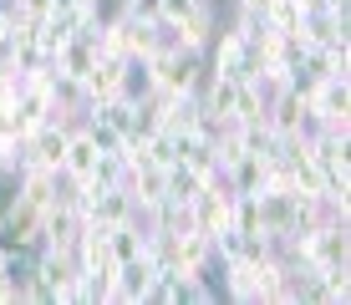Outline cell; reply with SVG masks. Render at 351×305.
I'll use <instances>...</instances> for the list:
<instances>
[{
  "mask_svg": "<svg viewBox=\"0 0 351 305\" xmlns=\"http://www.w3.org/2000/svg\"><path fill=\"white\" fill-rule=\"evenodd\" d=\"M82 209H77V199H71L66 188H56V199L41 209V244L36 249H77V239H82Z\"/></svg>",
  "mask_w": 351,
  "mask_h": 305,
  "instance_id": "cell-1",
  "label": "cell"
},
{
  "mask_svg": "<svg viewBox=\"0 0 351 305\" xmlns=\"http://www.w3.org/2000/svg\"><path fill=\"white\" fill-rule=\"evenodd\" d=\"M36 275L51 285L62 305H82V260L77 249H36Z\"/></svg>",
  "mask_w": 351,
  "mask_h": 305,
  "instance_id": "cell-2",
  "label": "cell"
},
{
  "mask_svg": "<svg viewBox=\"0 0 351 305\" xmlns=\"http://www.w3.org/2000/svg\"><path fill=\"white\" fill-rule=\"evenodd\" d=\"M204 61H209V71H224V77H234V82H255V71H260V61H255V51H250V41H245L234 26H229V31H214V41H209V51H204Z\"/></svg>",
  "mask_w": 351,
  "mask_h": 305,
  "instance_id": "cell-3",
  "label": "cell"
},
{
  "mask_svg": "<svg viewBox=\"0 0 351 305\" xmlns=\"http://www.w3.org/2000/svg\"><path fill=\"white\" fill-rule=\"evenodd\" d=\"M41 244V204L10 193V204L0 209V249H36Z\"/></svg>",
  "mask_w": 351,
  "mask_h": 305,
  "instance_id": "cell-4",
  "label": "cell"
},
{
  "mask_svg": "<svg viewBox=\"0 0 351 305\" xmlns=\"http://www.w3.org/2000/svg\"><path fill=\"white\" fill-rule=\"evenodd\" d=\"M123 188L132 193L138 214H148V209H158V204L168 199V168H158L153 158H148V163H132L128 178H123Z\"/></svg>",
  "mask_w": 351,
  "mask_h": 305,
  "instance_id": "cell-5",
  "label": "cell"
},
{
  "mask_svg": "<svg viewBox=\"0 0 351 305\" xmlns=\"http://www.w3.org/2000/svg\"><path fill=\"white\" fill-rule=\"evenodd\" d=\"M265 122H270L280 138H306L311 132V112H306V97L295 87H285L280 97H270V107H265Z\"/></svg>",
  "mask_w": 351,
  "mask_h": 305,
  "instance_id": "cell-6",
  "label": "cell"
},
{
  "mask_svg": "<svg viewBox=\"0 0 351 305\" xmlns=\"http://www.w3.org/2000/svg\"><path fill=\"white\" fill-rule=\"evenodd\" d=\"M123 92V56H97V66L82 77V102L97 107V102H107V97H117Z\"/></svg>",
  "mask_w": 351,
  "mask_h": 305,
  "instance_id": "cell-7",
  "label": "cell"
},
{
  "mask_svg": "<svg viewBox=\"0 0 351 305\" xmlns=\"http://www.w3.org/2000/svg\"><path fill=\"white\" fill-rule=\"evenodd\" d=\"M214 31H219V16H214V0H199V10H189V16L173 26V36H178V46H184V51H209Z\"/></svg>",
  "mask_w": 351,
  "mask_h": 305,
  "instance_id": "cell-8",
  "label": "cell"
},
{
  "mask_svg": "<svg viewBox=\"0 0 351 305\" xmlns=\"http://www.w3.org/2000/svg\"><path fill=\"white\" fill-rule=\"evenodd\" d=\"M92 163H97V143L87 138V127H71V138H66V158H62V178H87L92 173Z\"/></svg>",
  "mask_w": 351,
  "mask_h": 305,
  "instance_id": "cell-9",
  "label": "cell"
},
{
  "mask_svg": "<svg viewBox=\"0 0 351 305\" xmlns=\"http://www.w3.org/2000/svg\"><path fill=\"white\" fill-rule=\"evenodd\" d=\"M265 168H270L265 158H255V153H239L234 163L224 168V183H229L234 193H260V188H265Z\"/></svg>",
  "mask_w": 351,
  "mask_h": 305,
  "instance_id": "cell-10",
  "label": "cell"
},
{
  "mask_svg": "<svg viewBox=\"0 0 351 305\" xmlns=\"http://www.w3.org/2000/svg\"><path fill=\"white\" fill-rule=\"evenodd\" d=\"M16 193H21V199H31V204H41V209H46V204L56 199V173H51V168H41V163H31L26 173L16 178Z\"/></svg>",
  "mask_w": 351,
  "mask_h": 305,
  "instance_id": "cell-11",
  "label": "cell"
},
{
  "mask_svg": "<svg viewBox=\"0 0 351 305\" xmlns=\"http://www.w3.org/2000/svg\"><path fill=\"white\" fill-rule=\"evenodd\" d=\"M123 97H132V102L153 97V61L148 56H123Z\"/></svg>",
  "mask_w": 351,
  "mask_h": 305,
  "instance_id": "cell-12",
  "label": "cell"
},
{
  "mask_svg": "<svg viewBox=\"0 0 351 305\" xmlns=\"http://www.w3.org/2000/svg\"><path fill=\"white\" fill-rule=\"evenodd\" d=\"M31 168V153H26V138H16V132L0 127V173L5 178H21Z\"/></svg>",
  "mask_w": 351,
  "mask_h": 305,
  "instance_id": "cell-13",
  "label": "cell"
},
{
  "mask_svg": "<svg viewBox=\"0 0 351 305\" xmlns=\"http://www.w3.org/2000/svg\"><path fill=\"white\" fill-rule=\"evenodd\" d=\"M143 153H148L158 168H173V163H184V148H178V138H173V132H163V127L143 138Z\"/></svg>",
  "mask_w": 351,
  "mask_h": 305,
  "instance_id": "cell-14",
  "label": "cell"
},
{
  "mask_svg": "<svg viewBox=\"0 0 351 305\" xmlns=\"http://www.w3.org/2000/svg\"><path fill=\"white\" fill-rule=\"evenodd\" d=\"M199 193H204V178L193 173L189 163H173V168H168V199H178V204H193Z\"/></svg>",
  "mask_w": 351,
  "mask_h": 305,
  "instance_id": "cell-15",
  "label": "cell"
},
{
  "mask_svg": "<svg viewBox=\"0 0 351 305\" xmlns=\"http://www.w3.org/2000/svg\"><path fill=\"white\" fill-rule=\"evenodd\" d=\"M234 122L245 127V122H265V97L255 82H239V92H234Z\"/></svg>",
  "mask_w": 351,
  "mask_h": 305,
  "instance_id": "cell-16",
  "label": "cell"
},
{
  "mask_svg": "<svg viewBox=\"0 0 351 305\" xmlns=\"http://www.w3.org/2000/svg\"><path fill=\"white\" fill-rule=\"evenodd\" d=\"M82 127H87V138L97 143V153H123V132L112 127V122H102V117H82Z\"/></svg>",
  "mask_w": 351,
  "mask_h": 305,
  "instance_id": "cell-17",
  "label": "cell"
},
{
  "mask_svg": "<svg viewBox=\"0 0 351 305\" xmlns=\"http://www.w3.org/2000/svg\"><path fill=\"white\" fill-rule=\"evenodd\" d=\"M128 16H158V0H123Z\"/></svg>",
  "mask_w": 351,
  "mask_h": 305,
  "instance_id": "cell-18",
  "label": "cell"
},
{
  "mask_svg": "<svg viewBox=\"0 0 351 305\" xmlns=\"http://www.w3.org/2000/svg\"><path fill=\"white\" fill-rule=\"evenodd\" d=\"M245 16H255V21H265V10H270V0H234Z\"/></svg>",
  "mask_w": 351,
  "mask_h": 305,
  "instance_id": "cell-19",
  "label": "cell"
},
{
  "mask_svg": "<svg viewBox=\"0 0 351 305\" xmlns=\"http://www.w3.org/2000/svg\"><path fill=\"white\" fill-rule=\"evenodd\" d=\"M10 300V285H5V275H0V305H5Z\"/></svg>",
  "mask_w": 351,
  "mask_h": 305,
  "instance_id": "cell-20",
  "label": "cell"
},
{
  "mask_svg": "<svg viewBox=\"0 0 351 305\" xmlns=\"http://www.w3.org/2000/svg\"><path fill=\"white\" fill-rule=\"evenodd\" d=\"M77 5H102V0H77Z\"/></svg>",
  "mask_w": 351,
  "mask_h": 305,
  "instance_id": "cell-21",
  "label": "cell"
}]
</instances>
